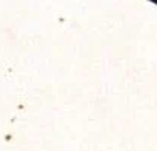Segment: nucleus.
I'll return each instance as SVG.
<instances>
[{"label":"nucleus","mask_w":157,"mask_h":151,"mask_svg":"<svg viewBox=\"0 0 157 151\" xmlns=\"http://www.w3.org/2000/svg\"><path fill=\"white\" fill-rule=\"evenodd\" d=\"M150 2H153V3H156L157 5V0H150Z\"/></svg>","instance_id":"f257e3e1"}]
</instances>
